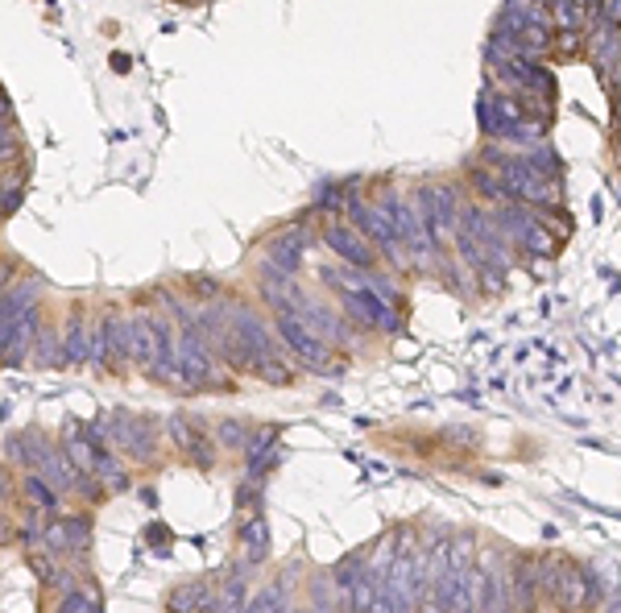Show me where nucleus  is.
I'll return each mask as SVG.
<instances>
[{"mask_svg":"<svg viewBox=\"0 0 621 613\" xmlns=\"http://www.w3.org/2000/svg\"><path fill=\"white\" fill-rule=\"evenodd\" d=\"M310 249V232L303 225H290L282 228V232H273L266 241V253L273 257V266H282L287 274H294L299 269V262H303V253Z\"/></svg>","mask_w":621,"mask_h":613,"instance_id":"obj_5","label":"nucleus"},{"mask_svg":"<svg viewBox=\"0 0 621 613\" xmlns=\"http://www.w3.org/2000/svg\"><path fill=\"white\" fill-rule=\"evenodd\" d=\"M605 613H621V593L613 597V601H609V610H605Z\"/></svg>","mask_w":621,"mask_h":613,"instance_id":"obj_14","label":"nucleus"},{"mask_svg":"<svg viewBox=\"0 0 621 613\" xmlns=\"http://www.w3.org/2000/svg\"><path fill=\"white\" fill-rule=\"evenodd\" d=\"M547 9H551V21H556V29H588V4L584 0H547Z\"/></svg>","mask_w":621,"mask_h":613,"instance_id":"obj_8","label":"nucleus"},{"mask_svg":"<svg viewBox=\"0 0 621 613\" xmlns=\"http://www.w3.org/2000/svg\"><path fill=\"white\" fill-rule=\"evenodd\" d=\"M584 34L580 29H556V46H551V55L556 59H580L584 55Z\"/></svg>","mask_w":621,"mask_h":613,"instance_id":"obj_9","label":"nucleus"},{"mask_svg":"<svg viewBox=\"0 0 621 613\" xmlns=\"http://www.w3.org/2000/svg\"><path fill=\"white\" fill-rule=\"evenodd\" d=\"M278 327H282V336H287L290 345L299 348L303 357H310V361H319V357H324V348H319V340H315V332H310L299 315H287V311H282V324Z\"/></svg>","mask_w":621,"mask_h":613,"instance_id":"obj_7","label":"nucleus"},{"mask_svg":"<svg viewBox=\"0 0 621 613\" xmlns=\"http://www.w3.org/2000/svg\"><path fill=\"white\" fill-rule=\"evenodd\" d=\"M468 183H473V191L480 195V200H489V204H510V195H506V187H501V175H497L489 163L480 166H468Z\"/></svg>","mask_w":621,"mask_h":613,"instance_id":"obj_6","label":"nucleus"},{"mask_svg":"<svg viewBox=\"0 0 621 613\" xmlns=\"http://www.w3.org/2000/svg\"><path fill=\"white\" fill-rule=\"evenodd\" d=\"M9 121H17V117H13V100L0 92V124H9Z\"/></svg>","mask_w":621,"mask_h":613,"instance_id":"obj_13","label":"nucleus"},{"mask_svg":"<svg viewBox=\"0 0 621 613\" xmlns=\"http://www.w3.org/2000/svg\"><path fill=\"white\" fill-rule=\"evenodd\" d=\"M556 605L563 613L597 610V585H593V576L584 573V568H576V564H563V568H559Z\"/></svg>","mask_w":621,"mask_h":613,"instance_id":"obj_4","label":"nucleus"},{"mask_svg":"<svg viewBox=\"0 0 621 613\" xmlns=\"http://www.w3.org/2000/svg\"><path fill=\"white\" fill-rule=\"evenodd\" d=\"M584 4H588V9H597V4H600V0H584Z\"/></svg>","mask_w":621,"mask_h":613,"instance_id":"obj_15","label":"nucleus"},{"mask_svg":"<svg viewBox=\"0 0 621 613\" xmlns=\"http://www.w3.org/2000/svg\"><path fill=\"white\" fill-rule=\"evenodd\" d=\"M319 237H324V245H328L344 266L373 274V266H377V249H373L352 225H344V220H328V225L319 228Z\"/></svg>","mask_w":621,"mask_h":613,"instance_id":"obj_3","label":"nucleus"},{"mask_svg":"<svg viewBox=\"0 0 621 613\" xmlns=\"http://www.w3.org/2000/svg\"><path fill=\"white\" fill-rule=\"evenodd\" d=\"M186 290H199V295H211V290H216V283H211V278H186Z\"/></svg>","mask_w":621,"mask_h":613,"instance_id":"obj_12","label":"nucleus"},{"mask_svg":"<svg viewBox=\"0 0 621 613\" xmlns=\"http://www.w3.org/2000/svg\"><path fill=\"white\" fill-rule=\"evenodd\" d=\"M593 25H609V29H621V0H600L593 9Z\"/></svg>","mask_w":621,"mask_h":613,"instance_id":"obj_10","label":"nucleus"},{"mask_svg":"<svg viewBox=\"0 0 621 613\" xmlns=\"http://www.w3.org/2000/svg\"><path fill=\"white\" fill-rule=\"evenodd\" d=\"M414 204H418L423 220H427V228H431L435 245H439V249H455V237H460V216H464L460 187L448 183V179L418 183V187H414Z\"/></svg>","mask_w":621,"mask_h":613,"instance_id":"obj_1","label":"nucleus"},{"mask_svg":"<svg viewBox=\"0 0 621 613\" xmlns=\"http://www.w3.org/2000/svg\"><path fill=\"white\" fill-rule=\"evenodd\" d=\"M0 220H4V204H0Z\"/></svg>","mask_w":621,"mask_h":613,"instance_id":"obj_16","label":"nucleus"},{"mask_svg":"<svg viewBox=\"0 0 621 613\" xmlns=\"http://www.w3.org/2000/svg\"><path fill=\"white\" fill-rule=\"evenodd\" d=\"M344 212H349V225L369 241L390 266H398V269H406V245L398 241V232H393V225L386 220V212L377 204H369V200H361V195H352L349 191V200H344Z\"/></svg>","mask_w":621,"mask_h":613,"instance_id":"obj_2","label":"nucleus"},{"mask_svg":"<svg viewBox=\"0 0 621 613\" xmlns=\"http://www.w3.org/2000/svg\"><path fill=\"white\" fill-rule=\"evenodd\" d=\"M13 287H17V262H13V257H0V295H9Z\"/></svg>","mask_w":621,"mask_h":613,"instance_id":"obj_11","label":"nucleus"}]
</instances>
